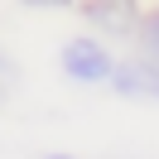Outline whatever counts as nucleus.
<instances>
[{
    "instance_id": "nucleus-5",
    "label": "nucleus",
    "mask_w": 159,
    "mask_h": 159,
    "mask_svg": "<svg viewBox=\"0 0 159 159\" xmlns=\"http://www.w3.org/2000/svg\"><path fill=\"white\" fill-rule=\"evenodd\" d=\"M29 10H72V5H82V0H24Z\"/></svg>"
},
{
    "instance_id": "nucleus-6",
    "label": "nucleus",
    "mask_w": 159,
    "mask_h": 159,
    "mask_svg": "<svg viewBox=\"0 0 159 159\" xmlns=\"http://www.w3.org/2000/svg\"><path fill=\"white\" fill-rule=\"evenodd\" d=\"M43 159H77V154H43Z\"/></svg>"
},
{
    "instance_id": "nucleus-4",
    "label": "nucleus",
    "mask_w": 159,
    "mask_h": 159,
    "mask_svg": "<svg viewBox=\"0 0 159 159\" xmlns=\"http://www.w3.org/2000/svg\"><path fill=\"white\" fill-rule=\"evenodd\" d=\"M130 39H135V53H140V58L159 68V5L135 15V24H130Z\"/></svg>"
},
{
    "instance_id": "nucleus-2",
    "label": "nucleus",
    "mask_w": 159,
    "mask_h": 159,
    "mask_svg": "<svg viewBox=\"0 0 159 159\" xmlns=\"http://www.w3.org/2000/svg\"><path fill=\"white\" fill-rule=\"evenodd\" d=\"M106 87L116 92V97H130V101H159V68L145 63L140 53L125 58V63L116 58V72H111Z\"/></svg>"
},
{
    "instance_id": "nucleus-1",
    "label": "nucleus",
    "mask_w": 159,
    "mask_h": 159,
    "mask_svg": "<svg viewBox=\"0 0 159 159\" xmlns=\"http://www.w3.org/2000/svg\"><path fill=\"white\" fill-rule=\"evenodd\" d=\"M58 68L68 72L77 87H106L111 72H116V53H111L106 39H97V34H77V39L63 43Z\"/></svg>"
},
{
    "instance_id": "nucleus-3",
    "label": "nucleus",
    "mask_w": 159,
    "mask_h": 159,
    "mask_svg": "<svg viewBox=\"0 0 159 159\" xmlns=\"http://www.w3.org/2000/svg\"><path fill=\"white\" fill-rule=\"evenodd\" d=\"M82 10H87V20L101 24L106 34H130L140 5H135V0H92V5H82Z\"/></svg>"
}]
</instances>
